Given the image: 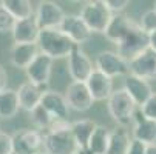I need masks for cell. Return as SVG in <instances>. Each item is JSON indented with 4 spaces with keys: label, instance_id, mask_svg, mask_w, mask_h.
<instances>
[{
    "label": "cell",
    "instance_id": "obj_18",
    "mask_svg": "<svg viewBox=\"0 0 156 154\" xmlns=\"http://www.w3.org/2000/svg\"><path fill=\"white\" fill-rule=\"evenodd\" d=\"M124 90L127 91V94L133 99V102L136 103V106H142L148 99L150 96L153 94V90H151V85L150 82H145L136 76H125V80H124Z\"/></svg>",
    "mask_w": 156,
    "mask_h": 154
},
{
    "label": "cell",
    "instance_id": "obj_17",
    "mask_svg": "<svg viewBox=\"0 0 156 154\" xmlns=\"http://www.w3.org/2000/svg\"><path fill=\"white\" fill-rule=\"evenodd\" d=\"M135 25V20H133L130 15L127 14H111V19L108 22V25L104 31L105 37L113 42L115 45H118V43L127 36V33L130 31V28Z\"/></svg>",
    "mask_w": 156,
    "mask_h": 154
},
{
    "label": "cell",
    "instance_id": "obj_3",
    "mask_svg": "<svg viewBox=\"0 0 156 154\" xmlns=\"http://www.w3.org/2000/svg\"><path fill=\"white\" fill-rule=\"evenodd\" d=\"M79 146L68 129H48L43 133V152L45 154H74Z\"/></svg>",
    "mask_w": 156,
    "mask_h": 154
},
{
    "label": "cell",
    "instance_id": "obj_12",
    "mask_svg": "<svg viewBox=\"0 0 156 154\" xmlns=\"http://www.w3.org/2000/svg\"><path fill=\"white\" fill-rule=\"evenodd\" d=\"M59 29L77 46L85 43L91 36V31L88 29L85 22L80 19V15H76V14H65Z\"/></svg>",
    "mask_w": 156,
    "mask_h": 154
},
{
    "label": "cell",
    "instance_id": "obj_1",
    "mask_svg": "<svg viewBox=\"0 0 156 154\" xmlns=\"http://www.w3.org/2000/svg\"><path fill=\"white\" fill-rule=\"evenodd\" d=\"M36 45H37L40 54H45L53 60L68 57L70 53L73 51V48L76 46L59 28L40 29Z\"/></svg>",
    "mask_w": 156,
    "mask_h": 154
},
{
    "label": "cell",
    "instance_id": "obj_11",
    "mask_svg": "<svg viewBox=\"0 0 156 154\" xmlns=\"http://www.w3.org/2000/svg\"><path fill=\"white\" fill-rule=\"evenodd\" d=\"M65 100L68 103L70 109H74V111H79V113L88 111L94 103L87 85L82 83V82H71L66 86Z\"/></svg>",
    "mask_w": 156,
    "mask_h": 154
},
{
    "label": "cell",
    "instance_id": "obj_24",
    "mask_svg": "<svg viewBox=\"0 0 156 154\" xmlns=\"http://www.w3.org/2000/svg\"><path fill=\"white\" fill-rule=\"evenodd\" d=\"M98 126L96 122H93L91 119H82V120H76L71 123V134L79 146V149H87L88 140H90L94 128Z\"/></svg>",
    "mask_w": 156,
    "mask_h": 154
},
{
    "label": "cell",
    "instance_id": "obj_8",
    "mask_svg": "<svg viewBox=\"0 0 156 154\" xmlns=\"http://www.w3.org/2000/svg\"><path fill=\"white\" fill-rule=\"evenodd\" d=\"M34 17L40 29H54L60 26L62 20L65 17V12L56 2L43 0V2H39Z\"/></svg>",
    "mask_w": 156,
    "mask_h": 154
},
{
    "label": "cell",
    "instance_id": "obj_23",
    "mask_svg": "<svg viewBox=\"0 0 156 154\" xmlns=\"http://www.w3.org/2000/svg\"><path fill=\"white\" fill-rule=\"evenodd\" d=\"M19 109H20V103L16 90L5 88V90L0 91V119L9 120L16 117Z\"/></svg>",
    "mask_w": 156,
    "mask_h": 154
},
{
    "label": "cell",
    "instance_id": "obj_15",
    "mask_svg": "<svg viewBox=\"0 0 156 154\" xmlns=\"http://www.w3.org/2000/svg\"><path fill=\"white\" fill-rule=\"evenodd\" d=\"M133 129H131V139H135L138 142H142L144 145H153L156 143V122L145 119L141 111L135 113L133 117Z\"/></svg>",
    "mask_w": 156,
    "mask_h": 154
},
{
    "label": "cell",
    "instance_id": "obj_5",
    "mask_svg": "<svg viewBox=\"0 0 156 154\" xmlns=\"http://www.w3.org/2000/svg\"><path fill=\"white\" fill-rule=\"evenodd\" d=\"M80 19L85 22L88 29L93 33H102L105 31L108 22L111 19V12L105 6L104 2L101 0H94V2H88L82 6L80 9Z\"/></svg>",
    "mask_w": 156,
    "mask_h": 154
},
{
    "label": "cell",
    "instance_id": "obj_32",
    "mask_svg": "<svg viewBox=\"0 0 156 154\" xmlns=\"http://www.w3.org/2000/svg\"><path fill=\"white\" fill-rule=\"evenodd\" d=\"M0 154H12V136L0 131Z\"/></svg>",
    "mask_w": 156,
    "mask_h": 154
},
{
    "label": "cell",
    "instance_id": "obj_37",
    "mask_svg": "<svg viewBox=\"0 0 156 154\" xmlns=\"http://www.w3.org/2000/svg\"><path fill=\"white\" fill-rule=\"evenodd\" d=\"M74 154H87V152H85V151H83V149H79V151H76V152H74Z\"/></svg>",
    "mask_w": 156,
    "mask_h": 154
},
{
    "label": "cell",
    "instance_id": "obj_39",
    "mask_svg": "<svg viewBox=\"0 0 156 154\" xmlns=\"http://www.w3.org/2000/svg\"><path fill=\"white\" fill-rule=\"evenodd\" d=\"M42 154H45V152H42Z\"/></svg>",
    "mask_w": 156,
    "mask_h": 154
},
{
    "label": "cell",
    "instance_id": "obj_21",
    "mask_svg": "<svg viewBox=\"0 0 156 154\" xmlns=\"http://www.w3.org/2000/svg\"><path fill=\"white\" fill-rule=\"evenodd\" d=\"M39 48L36 43H14L11 48L9 60L19 70H27L31 62L37 57Z\"/></svg>",
    "mask_w": 156,
    "mask_h": 154
},
{
    "label": "cell",
    "instance_id": "obj_19",
    "mask_svg": "<svg viewBox=\"0 0 156 154\" xmlns=\"http://www.w3.org/2000/svg\"><path fill=\"white\" fill-rule=\"evenodd\" d=\"M40 106L45 108L54 120L56 119H68V114H70L68 103L65 100V96L57 91L47 90L45 94L42 96Z\"/></svg>",
    "mask_w": 156,
    "mask_h": 154
},
{
    "label": "cell",
    "instance_id": "obj_9",
    "mask_svg": "<svg viewBox=\"0 0 156 154\" xmlns=\"http://www.w3.org/2000/svg\"><path fill=\"white\" fill-rule=\"evenodd\" d=\"M93 71H94L93 62L80 50V46L76 45L68 56V74H70V77L73 79V82L85 83Z\"/></svg>",
    "mask_w": 156,
    "mask_h": 154
},
{
    "label": "cell",
    "instance_id": "obj_7",
    "mask_svg": "<svg viewBox=\"0 0 156 154\" xmlns=\"http://www.w3.org/2000/svg\"><path fill=\"white\" fill-rule=\"evenodd\" d=\"M43 133L37 129H22L12 136V154H42Z\"/></svg>",
    "mask_w": 156,
    "mask_h": 154
},
{
    "label": "cell",
    "instance_id": "obj_28",
    "mask_svg": "<svg viewBox=\"0 0 156 154\" xmlns=\"http://www.w3.org/2000/svg\"><path fill=\"white\" fill-rule=\"evenodd\" d=\"M138 25H139V28H141L147 36L151 34V33H154V31H156V11H154V9L145 11V12L141 15Z\"/></svg>",
    "mask_w": 156,
    "mask_h": 154
},
{
    "label": "cell",
    "instance_id": "obj_38",
    "mask_svg": "<svg viewBox=\"0 0 156 154\" xmlns=\"http://www.w3.org/2000/svg\"><path fill=\"white\" fill-rule=\"evenodd\" d=\"M153 9H154V11H156V2H154V8H153Z\"/></svg>",
    "mask_w": 156,
    "mask_h": 154
},
{
    "label": "cell",
    "instance_id": "obj_16",
    "mask_svg": "<svg viewBox=\"0 0 156 154\" xmlns=\"http://www.w3.org/2000/svg\"><path fill=\"white\" fill-rule=\"evenodd\" d=\"M85 85L94 102L107 100L111 96V93H113V79L107 77L105 74L99 73L98 70H94L91 73V76L87 79Z\"/></svg>",
    "mask_w": 156,
    "mask_h": 154
},
{
    "label": "cell",
    "instance_id": "obj_26",
    "mask_svg": "<svg viewBox=\"0 0 156 154\" xmlns=\"http://www.w3.org/2000/svg\"><path fill=\"white\" fill-rule=\"evenodd\" d=\"M0 3L16 20H23L34 15L33 5L28 0H3Z\"/></svg>",
    "mask_w": 156,
    "mask_h": 154
},
{
    "label": "cell",
    "instance_id": "obj_2",
    "mask_svg": "<svg viewBox=\"0 0 156 154\" xmlns=\"http://www.w3.org/2000/svg\"><path fill=\"white\" fill-rule=\"evenodd\" d=\"M107 108L108 113L121 128H125L133 123V117L136 113V103L133 102V99L127 94L124 88H118L113 90L111 96L107 99Z\"/></svg>",
    "mask_w": 156,
    "mask_h": 154
},
{
    "label": "cell",
    "instance_id": "obj_33",
    "mask_svg": "<svg viewBox=\"0 0 156 154\" xmlns=\"http://www.w3.org/2000/svg\"><path fill=\"white\" fill-rule=\"evenodd\" d=\"M145 152H147V145H144L142 142H138L135 139H131L127 154H145Z\"/></svg>",
    "mask_w": 156,
    "mask_h": 154
},
{
    "label": "cell",
    "instance_id": "obj_13",
    "mask_svg": "<svg viewBox=\"0 0 156 154\" xmlns=\"http://www.w3.org/2000/svg\"><path fill=\"white\" fill-rule=\"evenodd\" d=\"M53 59H50L45 54H37V57L31 62V65L25 70L28 82L40 85V86H48L51 71H53Z\"/></svg>",
    "mask_w": 156,
    "mask_h": 154
},
{
    "label": "cell",
    "instance_id": "obj_6",
    "mask_svg": "<svg viewBox=\"0 0 156 154\" xmlns=\"http://www.w3.org/2000/svg\"><path fill=\"white\" fill-rule=\"evenodd\" d=\"M94 70L105 74L110 79H115L119 76H128V62L118 56L115 51H101L94 60Z\"/></svg>",
    "mask_w": 156,
    "mask_h": 154
},
{
    "label": "cell",
    "instance_id": "obj_29",
    "mask_svg": "<svg viewBox=\"0 0 156 154\" xmlns=\"http://www.w3.org/2000/svg\"><path fill=\"white\" fill-rule=\"evenodd\" d=\"M14 25H16V19L2 6V3H0V34L11 33Z\"/></svg>",
    "mask_w": 156,
    "mask_h": 154
},
{
    "label": "cell",
    "instance_id": "obj_22",
    "mask_svg": "<svg viewBox=\"0 0 156 154\" xmlns=\"http://www.w3.org/2000/svg\"><path fill=\"white\" fill-rule=\"evenodd\" d=\"M110 133L111 129H108L107 126L98 125L93 131L90 140H88L85 152L87 154H107L108 143H110Z\"/></svg>",
    "mask_w": 156,
    "mask_h": 154
},
{
    "label": "cell",
    "instance_id": "obj_27",
    "mask_svg": "<svg viewBox=\"0 0 156 154\" xmlns=\"http://www.w3.org/2000/svg\"><path fill=\"white\" fill-rule=\"evenodd\" d=\"M30 119H31V122H33V125H34V128L37 129V131H48V128L51 126V123L54 122V119L51 117V114L47 111L45 108H42L40 105L39 106H36L33 111L30 113Z\"/></svg>",
    "mask_w": 156,
    "mask_h": 154
},
{
    "label": "cell",
    "instance_id": "obj_34",
    "mask_svg": "<svg viewBox=\"0 0 156 154\" xmlns=\"http://www.w3.org/2000/svg\"><path fill=\"white\" fill-rule=\"evenodd\" d=\"M6 82H8V74H6V70L0 65V91L6 88Z\"/></svg>",
    "mask_w": 156,
    "mask_h": 154
},
{
    "label": "cell",
    "instance_id": "obj_31",
    "mask_svg": "<svg viewBox=\"0 0 156 154\" xmlns=\"http://www.w3.org/2000/svg\"><path fill=\"white\" fill-rule=\"evenodd\" d=\"M104 3L111 14H119L130 5L128 0H104Z\"/></svg>",
    "mask_w": 156,
    "mask_h": 154
},
{
    "label": "cell",
    "instance_id": "obj_14",
    "mask_svg": "<svg viewBox=\"0 0 156 154\" xmlns=\"http://www.w3.org/2000/svg\"><path fill=\"white\" fill-rule=\"evenodd\" d=\"M47 90H48V86H40V85H36L31 82H23L17 90L20 108L31 113L36 106L40 105L42 96L45 94Z\"/></svg>",
    "mask_w": 156,
    "mask_h": 154
},
{
    "label": "cell",
    "instance_id": "obj_30",
    "mask_svg": "<svg viewBox=\"0 0 156 154\" xmlns=\"http://www.w3.org/2000/svg\"><path fill=\"white\" fill-rule=\"evenodd\" d=\"M139 111L145 119L156 122V93H153L150 96V99L142 106H139Z\"/></svg>",
    "mask_w": 156,
    "mask_h": 154
},
{
    "label": "cell",
    "instance_id": "obj_4",
    "mask_svg": "<svg viewBox=\"0 0 156 154\" xmlns=\"http://www.w3.org/2000/svg\"><path fill=\"white\" fill-rule=\"evenodd\" d=\"M116 48H118L116 54L121 56L124 60L130 62V60L138 57L141 53H144L148 48V36L135 22V25L130 28L127 36L116 45Z\"/></svg>",
    "mask_w": 156,
    "mask_h": 154
},
{
    "label": "cell",
    "instance_id": "obj_10",
    "mask_svg": "<svg viewBox=\"0 0 156 154\" xmlns=\"http://www.w3.org/2000/svg\"><path fill=\"white\" fill-rule=\"evenodd\" d=\"M128 71L131 76H136L145 82L156 80V53L147 48L138 57L128 62Z\"/></svg>",
    "mask_w": 156,
    "mask_h": 154
},
{
    "label": "cell",
    "instance_id": "obj_36",
    "mask_svg": "<svg viewBox=\"0 0 156 154\" xmlns=\"http://www.w3.org/2000/svg\"><path fill=\"white\" fill-rule=\"evenodd\" d=\"M145 154H156V143L148 145V146H147V152H145Z\"/></svg>",
    "mask_w": 156,
    "mask_h": 154
},
{
    "label": "cell",
    "instance_id": "obj_25",
    "mask_svg": "<svg viewBox=\"0 0 156 154\" xmlns=\"http://www.w3.org/2000/svg\"><path fill=\"white\" fill-rule=\"evenodd\" d=\"M130 142H131V137L125 128L119 126L116 129H111L107 154H127Z\"/></svg>",
    "mask_w": 156,
    "mask_h": 154
},
{
    "label": "cell",
    "instance_id": "obj_35",
    "mask_svg": "<svg viewBox=\"0 0 156 154\" xmlns=\"http://www.w3.org/2000/svg\"><path fill=\"white\" fill-rule=\"evenodd\" d=\"M148 48L156 53V31L148 34Z\"/></svg>",
    "mask_w": 156,
    "mask_h": 154
},
{
    "label": "cell",
    "instance_id": "obj_20",
    "mask_svg": "<svg viewBox=\"0 0 156 154\" xmlns=\"http://www.w3.org/2000/svg\"><path fill=\"white\" fill-rule=\"evenodd\" d=\"M39 33H40V28L34 15L23 20H16V25L11 31L14 43H36Z\"/></svg>",
    "mask_w": 156,
    "mask_h": 154
}]
</instances>
